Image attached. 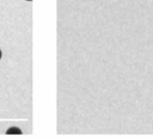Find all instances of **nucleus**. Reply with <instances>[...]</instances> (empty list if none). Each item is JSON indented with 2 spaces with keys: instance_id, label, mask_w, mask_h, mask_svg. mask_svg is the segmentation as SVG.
I'll return each instance as SVG.
<instances>
[{
  "instance_id": "3",
  "label": "nucleus",
  "mask_w": 153,
  "mask_h": 139,
  "mask_svg": "<svg viewBox=\"0 0 153 139\" xmlns=\"http://www.w3.org/2000/svg\"><path fill=\"white\" fill-rule=\"evenodd\" d=\"M26 1H31V0H26Z\"/></svg>"
},
{
  "instance_id": "2",
  "label": "nucleus",
  "mask_w": 153,
  "mask_h": 139,
  "mask_svg": "<svg viewBox=\"0 0 153 139\" xmlns=\"http://www.w3.org/2000/svg\"><path fill=\"white\" fill-rule=\"evenodd\" d=\"M2 58V52H1V49H0V59Z\"/></svg>"
},
{
  "instance_id": "1",
  "label": "nucleus",
  "mask_w": 153,
  "mask_h": 139,
  "mask_svg": "<svg viewBox=\"0 0 153 139\" xmlns=\"http://www.w3.org/2000/svg\"><path fill=\"white\" fill-rule=\"evenodd\" d=\"M5 134H7V135H22L23 133L21 129H19V128H17V127H13L6 130Z\"/></svg>"
}]
</instances>
